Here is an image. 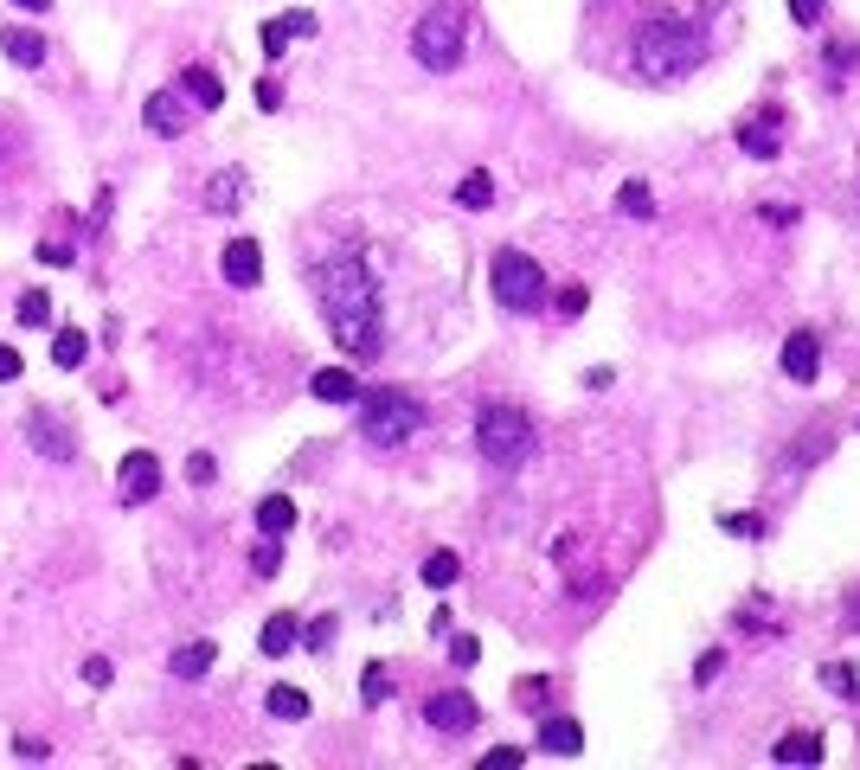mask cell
<instances>
[{
    "label": "cell",
    "mask_w": 860,
    "mask_h": 770,
    "mask_svg": "<svg viewBox=\"0 0 860 770\" xmlns=\"http://www.w3.org/2000/svg\"><path fill=\"white\" fill-rule=\"evenodd\" d=\"M238 199H244V174H219V186L206 193V206H213V213H231Z\"/></svg>",
    "instance_id": "4316f807"
},
{
    "label": "cell",
    "mask_w": 860,
    "mask_h": 770,
    "mask_svg": "<svg viewBox=\"0 0 860 770\" xmlns=\"http://www.w3.org/2000/svg\"><path fill=\"white\" fill-rule=\"evenodd\" d=\"M296 636H302V623H296V617H290V610H276V617L263 623L258 649H263V655H290V649H296Z\"/></svg>",
    "instance_id": "d6986e66"
},
{
    "label": "cell",
    "mask_w": 860,
    "mask_h": 770,
    "mask_svg": "<svg viewBox=\"0 0 860 770\" xmlns=\"http://www.w3.org/2000/svg\"><path fill=\"white\" fill-rule=\"evenodd\" d=\"M540 751L578 758V751H585V726H578V719H546V726H540Z\"/></svg>",
    "instance_id": "2e32d148"
},
{
    "label": "cell",
    "mask_w": 860,
    "mask_h": 770,
    "mask_svg": "<svg viewBox=\"0 0 860 770\" xmlns=\"http://www.w3.org/2000/svg\"><path fill=\"white\" fill-rule=\"evenodd\" d=\"M308 392H315L322 404H353L360 399V379H353L347 367H322L315 379H308Z\"/></svg>",
    "instance_id": "9a60e30c"
},
{
    "label": "cell",
    "mask_w": 860,
    "mask_h": 770,
    "mask_svg": "<svg viewBox=\"0 0 860 770\" xmlns=\"http://www.w3.org/2000/svg\"><path fill=\"white\" fill-rule=\"evenodd\" d=\"M142 122H149L161 142H174V135H187V104H181V90H154L149 110H142Z\"/></svg>",
    "instance_id": "30bf717a"
},
{
    "label": "cell",
    "mask_w": 860,
    "mask_h": 770,
    "mask_svg": "<svg viewBox=\"0 0 860 770\" xmlns=\"http://www.w3.org/2000/svg\"><path fill=\"white\" fill-rule=\"evenodd\" d=\"M456 572H462L456 552H431V558H424V585H431V590H449V585H456Z\"/></svg>",
    "instance_id": "d4e9b609"
},
{
    "label": "cell",
    "mask_w": 860,
    "mask_h": 770,
    "mask_svg": "<svg viewBox=\"0 0 860 770\" xmlns=\"http://www.w3.org/2000/svg\"><path fill=\"white\" fill-rule=\"evenodd\" d=\"M719 668H726V655L712 649V655H700V681H719Z\"/></svg>",
    "instance_id": "ee69618b"
},
{
    "label": "cell",
    "mask_w": 860,
    "mask_h": 770,
    "mask_svg": "<svg viewBox=\"0 0 860 770\" xmlns=\"http://www.w3.org/2000/svg\"><path fill=\"white\" fill-rule=\"evenodd\" d=\"M251 565H258V578H270V572H276V565H283V546H276V540H270V533H263V546L251 552Z\"/></svg>",
    "instance_id": "1f68e13d"
},
{
    "label": "cell",
    "mask_w": 860,
    "mask_h": 770,
    "mask_svg": "<svg viewBox=\"0 0 860 770\" xmlns=\"http://www.w3.org/2000/svg\"><path fill=\"white\" fill-rule=\"evenodd\" d=\"M739 148H745V154H758V161H771V154H777V116H758V122H745V129H739Z\"/></svg>",
    "instance_id": "ffe728a7"
},
{
    "label": "cell",
    "mask_w": 860,
    "mask_h": 770,
    "mask_svg": "<svg viewBox=\"0 0 860 770\" xmlns=\"http://www.w3.org/2000/svg\"><path fill=\"white\" fill-rule=\"evenodd\" d=\"M424 719H431L437 733L462 738V733H476V719H482V706H476V699H469V694H456V687H449V694H431V699H424Z\"/></svg>",
    "instance_id": "ba28073f"
},
{
    "label": "cell",
    "mask_w": 860,
    "mask_h": 770,
    "mask_svg": "<svg viewBox=\"0 0 860 770\" xmlns=\"http://www.w3.org/2000/svg\"><path fill=\"white\" fill-rule=\"evenodd\" d=\"M0 52H7L20 72H39V65H45V33H39V26H0Z\"/></svg>",
    "instance_id": "8fae6325"
},
{
    "label": "cell",
    "mask_w": 860,
    "mask_h": 770,
    "mask_svg": "<svg viewBox=\"0 0 860 770\" xmlns=\"http://www.w3.org/2000/svg\"><path fill=\"white\" fill-rule=\"evenodd\" d=\"M290 527H296V501H290V495H263V501H258V533L283 540Z\"/></svg>",
    "instance_id": "e0dca14e"
},
{
    "label": "cell",
    "mask_w": 860,
    "mask_h": 770,
    "mask_svg": "<svg viewBox=\"0 0 860 770\" xmlns=\"http://www.w3.org/2000/svg\"><path fill=\"white\" fill-rule=\"evenodd\" d=\"M726 533H739V540H758V533H764V520H758V513H726Z\"/></svg>",
    "instance_id": "d590c367"
},
{
    "label": "cell",
    "mask_w": 860,
    "mask_h": 770,
    "mask_svg": "<svg viewBox=\"0 0 860 770\" xmlns=\"http://www.w3.org/2000/svg\"><path fill=\"white\" fill-rule=\"evenodd\" d=\"M488 199H494V181H488V174H462V186H456V206H469V213H482Z\"/></svg>",
    "instance_id": "484cf974"
},
{
    "label": "cell",
    "mask_w": 860,
    "mask_h": 770,
    "mask_svg": "<svg viewBox=\"0 0 860 770\" xmlns=\"http://www.w3.org/2000/svg\"><path fill=\"white\" fill-rule=\"evenodd\" d=\"M449 661H456V668H476V661H482V642H476V636H456V642H449Z\"/></svg>",
    "instance_id": "836d02e7"
},
{
    "label": "cell",
    "mask_w": 860,
    "mask_h": 770,
    "mask_svg": "<svg viewBox=\"0 0 860 770\" xmlns=\"http://www.w3.org/2000/svg\"><path fill=\"white\" fill-rule=\"evenodd\" d=\"M412 58L424 72H456V65H462V20H456L449 7L424 13L412 26Z\"/></svg>",
    "instance_id": "8992f818"
},
{
    "label": "cell",
    "mask_w": 860,
    "mask_h": 770,
    "mask_svg": "<svg viewBox=\"0 0 860 770\" xmlns=\"http://www.w3.org/2000/svg\"><path fill=\"white\" fill-rule=\"evenodd\" d=\"M181 97H187V104H199V110H219V104H225L219 72H213V65H187V72H181Z\"/></svg>",
    "instance_id": "5bb4252c"
},
{
    "label": "cell",
    "mask_w": 860,
    "mask_h": 770,
    "mask_svg": "<svg viewBox=\"0 0 860 770\" xmlns=\"http://www.w3.org/2000/svg\"><path fill=\"white\" fill-rule=\"evenodd\" d=\"M84 681H90V687H110V681H116V668H110L104 655H90V661H84Z\"/></svg>",
    "instance_id": "74e56055"
},
{
    "label": "cell",
    "mask_w": 860,
    "mask_h": 770,
    "mask_svg": "<svg viewBox=\"0 0 860 770\" xmlns=\"http://www.w3.org/2000/svg\"><path fill=\"white\" fill-rule=\"evenodd\" d=\"M116 488H122V501H129V508L154 501V495H161V456H154V449H129V456H122V469H116Z\"/></svg>",
    "instance_id": "52a82bcc"
},
{
    "label": "cell",
    "mask_w": 860,
    "mask_h": 770,
    "mask_svg": "<svg viewBox=\"0 0 860 770\" xmlns=\"http://www.w3.org/2000/svg\"><path fill=\"white\" fill-rule=\"evenodd\" d=\"M328 642H335V617H315L308 623V649H328Z\"/></svg>",
    "instance_id": "ab89813d"
},
{
    "label": "cell",
    "mask_w": 860,
    "mask_h": 770,
    "mask_svg": "<svg viewBox=\"0 0 860 770\" xmlns=\"http://www.w3.org/2000/svg\"><path fill=\"white\" fill-rule=\"evenodd\" d=\"M533 417H526L521 404H482L476 411V449H482V463L494 469H521L533 463Z\"/></svg>",
    "instance_id": "3957f363"
},
{
    "label": "cell",
    "mask_w": 860,
    "mask_h": 770,
    "mask_svg": "<svg viewBox=\"0 0 860 770\" xmlns=\"http://www.w3.org/2000/svg\"><path fill=\"white\" fill-rule=\"evenodd\" d=\"M360 699H367V706H379V699H392V674H385V668H367V674H360Z\"/></svg>",
    "instance_id": "f1b7e54d"
},
{
    "label": "cell",
    "mask_w": 860,
    "mask_h": 770,
    "mask_svg": "<svg viewBox=\"0 0 860 770\" xmlns=\"http://www.w3.org/2000/svg\"><path fill=\"white\" fill-rule=\"evenodd\" d=\"M270 719H283V726H296V719H308V694L302 687H270Z\"/></svg>",
    "instance_id": "603a6c76"
},
{
    "label": "cell",
    "mask_w": 860,
    "mask_h": 770,
    "mask_svg": "<svg viewBox=\"0 0 860 770\" xmlns=\"http://www.w3.org/2000/svg\"><path fill=\"white\" fill-rule=\"evenodd\" d=\"M33 443L45 449V456H58V463H72V456H77L72 424H65V417H52V411H33Z\"/></svg>",
    "instance_id": "4fadbf2b"
},
{
    "label": "cell",
    "mask_w": 860,
    "mask_h": 770,
    "mask_svg": "<svg viewBox=\"0 0 860 770\" xmlns=\"http://www.w3.org/2000/svg\"><path fill=\"white\" fill-rule=\"evenodd\" d=\"M13 315H20V328H45V322H52V295H45V290H26Z\"/></svg>",
    "instance_id": "cb8c5ba5"
},
{
    "label": "cell",
    "mask_w": 860,
    "mask_h": 770,
    "mask_svg": "<svg viewBox=\"0 0 860 770\" xmlns=\"http://www.w3.org/2000/svg\"><path fill=\"white\" fill-rule=\"evenodd\" d=\"M771 758H777V764H823V738H816V733H790Z\"/></svg>",
    "instance_id": "7402d4cb"
},
{
    "label": "cell",
    "mask_w": 860,
    "mask_h": 770,
    "mask_svg": "<svg viewBox=\"0 0 860 770\" xmlns=\"http://www.w3.org/2000/svg\"><path fill=\"white\" fill-rule=\"evenodd\" d=\"M488 283H494V302L508 308V315H533V308H546V270L533 263L526 251H494V263H488Z\"/></svg>",
    "instance_id": "5b68a950"
},
{
    "label": "cell",
    "mask_w": 860,
    "mask_h": 770,
    "mask_svg": "<svg viewBox=\"0 0 860 770\" xmlns=\"http://www.w3.org/2000/svg\"><path fill=\"white\" fill-rule=\"evenodd\" d=\"M219 270H225V283L231 290H258V276H263V251H258V238H231L219 257Z\"/></svg>",
    "instance_id": "9c48e42d"
},
{
    "label": "cell",
    "mask_w": 860,
    "mask_h": 770,
    "mask_svg": "<svg viewBox=\"0 0 860 770\" xmlns=\"http://www.w3.org/2000/svg\"><path fill=\"white\" fill-rule=\"evenodd\" d=\"M482 764H488V770H514V764H526V751H521V745H494Z\"/></svg>",
    "instance_id": "e575fe53"
},
{
    "label": "cell",
    "mask_w": 860,
    "mask_h": 770,
    "mask_svg": "<svg viewBox=\"0 0 860 770\" xmlns=\"http://www.w3.org/2000/svg\"><path fill=\"white\" fill-rule=\"evenodd\" d=\"M0 379H20V354L13 347H0Z\"/></svg>",
    "instance_id": "f6af8a7d"
},
{
    "label": "cell",
    "mask_w": 860,
    "mask_h": 770,
    "mask_svg": "<svg viewBox=\"0 0 860 770\" xmlns=\"http://www.w3.org/2000/svg\"><path fill=\"white\" fill-rule=\"evenodd\" d=\"M213 476H219V463H213V456H187V481H193V488H206Z\"/></svg>",
    "instance_id": "8d00e7d4"
},
{
    "label": "cell",
    "mask_w": 860,
    "mask_h": 770,
    "mask_svg": "<svg viewBox=\"0 0 860 770\" xmlns=\"http://www.w3.org/2000/svg\"><path fill=\"white\" fill-rule=\"evenodd\" d=\"M823 13H828V0H790V20H796V26H823Z\"/></svg>",
    "instance_id": "4dcf8cb0"
},
{
    "label": "cell",
    "mask_w": 860,
    "mask_h": 770,
    "mask_svg": "<svg viewBox=\"0 0 860 770\" xmlns=\"http://www.w3.org/2000/svg\"><path fill=\"white\" fill-rule=\"evenodd\" d=\"M84 360H90V340H84L77 328H58V334H52V367H58V372H77Z\"/></svg>",
    "instance_id": "44dd1931"
},
{
    "label": "cell",
    "mask_w": 860,
    "mask_h": 770,
    "mask_svg": "<svg viewBox=\"0 0 860 770\" xmlns=\"http://www.w3.org/2000/svg\"><path fill=\"white\" fill-rule=\"evenodd\" d=\"M213 661H219V649L213 642H187V649H174V681H199V674H213Z\"/></svg>",
    "instance_id": "ac0fdd59"
},
{
    "label": "cell",
    "mask_w": 860,
    "mask_h": 770,
    "mask_svg": "<svg viewBox=\"0 0 860 770\" xmlns=\"http://www.w3.org/2000/svg\"><path fill=\"white\" fill-rule=\"evenodd\" d=\"M315 302H322V322L335 328V340L353 360H379L385 347V322H379V283L360 257H328L308 270Z\"/></svg>",
    "instance_id": "6da1fadb"
},
{
    "label": "cell",
    "mask_w": 860,
    "mask_h": 770,
    "mask_svg": "<svg viewBox=\"0 0 860 770\" xmlns=\"http://www.w3.org/2000/svg\"><path fill=\"white\" fill-rule=\"evenodd\" d=\"M854 623H860V604H854Z\"/></svg>",
    "instance_id": "7dc6e473"
},
{
    "label": "cell",
    "mask_w": 860,
    "mask_h": 770,
    "mask_svg": "<svg viewBox=\"0 0 860 770\" xmlns=\"http://www.w3.org/2000/svg\"><path fill=\"white\" fill-rule=\"evenodd\" d=\"M585 302H591L585 283H571V290H559V315H585Z\"/></svg>",
    "instance_id": "f35d334b"
},
{
    "label": "cell",
    "mask_w": 860,
    "mask_h": 770,
    "mask_svg": "<svg viewBox=\"0 0 860 770\" xmlns=\"http://www.w3.org/2000/svg\"><path fill=\"white\" fill-rule=\"evenodd\" d=\"M823 681H828V687H835V694H841V699H854V687H860V681H854V668H848V661H828V668H823Z\"/></svg>",
    "instance_id": "f546056e"
},
{
    "label": "cell",
    "mask_w": 860,
    "mask_h": 770,
    "mask_svg": "<svg viewBox=\"0 0 860 770\" xmlns=\"http://www.w3.org/2000/svg\"><path fill=\"white\" fill-rule=\"evenodd\" d=\"M617 213H630V219H649L655 213V199H649V186L642 181H630L623 193H617Z\"/></svg>",
    "instance_id": "83f0119b"
},
{
    "label": "cell",
    "mask_w": 860,
    "mask_h": 770,
    "mask_svg": "<svg viewBox=\"0 0 860 770\" xmlns=\"http://www.w3.org/2000/svg\"><path fill=\"white\" fill-rule=\"evenodd\" d=\"M424 431V404L412 392H399V386H373L367 399H360V437L373 443V449H399V443H412Z\"/></svg>",
    "instance_id": "277c9868"
},
{
    "label": "cell",
    "mask_w": 860,
    "mask_h": 770,
    "mask_svg": "<svg viewBox=\"0 0 860 770\" xmlns=\"http://www.w3.org/2000/svg\"><path fill=\"white\" fill-rule=\"evenodd\" d=\"M784 372L796 386H816V372H823V347H816V334H790L784 340Z\"/></svg>",
    "instance_id": "7c38bea8"
},
{
    "label": "cell",
    "mask_w": 860,
    "mask_h": 770,
    "mask_svg": "<svg viewBox=\"0 0 860 770\" xmlns=\"http://www.w3.org/2000/svg\"><path fill=\"white\" fill-rule=\"evenodd\" d=\"M707 58V39L694 20H681V13H655V20H642L636 39H630V65H636L642 84H674V77H687L694 65Z\"/></svg>",
    "instance_id": "7a4b0ae2"
},
{
    "label": "cell",
    "mask_w": 860,
    "mask_h": 770,
    "mask_svg": "<svg viewBox=\"0 0 860 770\" xmlns=\"http://www.w3.org/2000/svg\"><path fill=\"white\" fill-rule=\"evenodd\" d=\"M283 52H290V26L270 20V26H263V58H283Z\"/></svg>",
    "instance_id": "d6a6232c"
},
{
    "label": "cell",
    "mask_w": 860,
    "mask_h": 770,
    "mask_svg": "<svg viewBox=\"0 0 860 770\" xmlns=\"http://www.w3.org/2000/svg\"><path fill=\"white\" fill-rule=\"evenodd\" d=\"M13 7H26V13H52V0H13Z\"/></svg>",
    "instance_id": "bcb514c9"
},
{
    "label": "cell",
    "mask_w": 860,
    "mask_h": 770,
    "mask_svg": "<svg viewBox=\"0 0 860 770\" xmlns=\"http://www.w3.org/2000/svg\"><path fill=\"white\" fill-rule=\"evenodd\" d=\"M514 699H521V706H546V681H521Z\"/></svg>",
    "instance_id": "60d3db41"
},
{
    "label": "cell",
    "mask_w": 860,
    "mask_h": 770,
    "mask_svg": "<svg viewBox=\"0 0 860 770\" xmlns=\"http://www.w3.org/2000/svg\"><path fill=\"white\" fill-rule=\"evenodd\" d=\"M33 257H39V263H72V245H52V238H45Z\"/></svg>",
    "instance_id": "7bdbcfd3"
},
{
    "label": "cell",
    "mask_w": 860,
    "mask_h": 770,
    "mask_svg": "<svg viewBox=\"0 0 860 770\" xmlns=\"http://www.w3.org/2000/svg\"><path fill=\"white\" fill-rule=\"evenodd\" d=\"M283 26H290V39H308L315 33V13H283Z\"/></svg>",
    "instance_id": "b9f144b4"
}]
</instances>
